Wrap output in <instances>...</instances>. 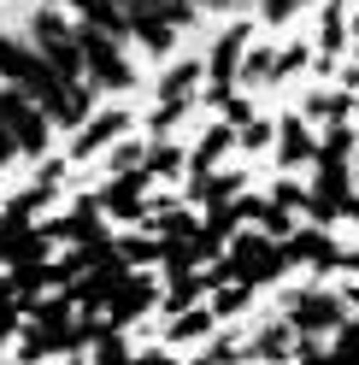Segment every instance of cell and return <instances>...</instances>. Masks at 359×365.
Instances as JSON below:
<instances>
[{
  "label": "cell",
  "instance_id": "6da1fadb",
  "mask_svg": "<svg viewBox=\"0 0 359 365\" xmlns=\"http://www.w3.org/2000/svg\"><path fill=\"white\" fill-rule=\"evenodd\" d=\"M0 77H6L12 88H24V95L48 112V118L59 130H83L88 118H95V83H65L48 59H41L36 48H24L18 36H0Z\"/></svg>",
  "mask_w": 359,
  "mask_h": 365
},
{
  "label": "cell",
  "instance_id": "7a4b0ae2",
  "mask_svg": "<svg viewBox=\"0 0 359 365\" xmlns=\"http://www.w3.org/2000/svg\"><path fill=\"white\" fill-rule=\"evenodd\" d=\"M77 48H83V65H88V83H95V88H106V95H124V88L136 83V65L124 59V41L112 36V30L77 18Z\"/></svg>",
  "mask_w": 359,
  "mask_h": 365
},
{
  "label": "cell",
  "instance_id": "3957f363",
  "mask_svg": "<svg viewBox=\"0 0 359 365\" xmlns=\"http://www.w3.org/2000/svg\"><path fill=\"white\" fill-rule=\"evenodd\" d=\"M30 36H36V53L48 59L65 83H88V65H83V48H77V24H65L53 6H41Z\"/></svg>",
  "mask_w": 359,
  "mask_h": 365
},
{
  "label": "cell",
  "instance_id": "277c9868",
  "mask_svg": "<svg viewBox=\"0 0 359 365\" xmlns=\"http://www.w3.org/2000/svg\"><path fill=\"white\" fill-rule=\"evenodd\" d=\"M342 318H348V294H335V289H295L288 294V324L301 336H335Z\"/></svg>",
  "mask_w": 359,
  "mask_h": 365
},
{
  "label": "cell",
  "instance_id": "5b68a950",
  "mask_svg": "<svg viewBox=\"0 0 359 365\" xmlns=\"http://www.w3.org/2000/svg\"><path fill=\"white\" fill-rule=\"evenodd\" d=\"M353 207V165H318V182L306 189V218L312 224H335Z\"/></svg>",
  "mask_w": 359,
  "mask_h": 365
},
{
  "label": "cell",
  "instance_id": "8992f818",
  "mask_svg": "<svg viewBox=\"0 0 359 365\" xmlns=\"http://www.w3.org/2000/svg\"><path fill=\"white\" fill-rule=\"evenodd\" d=\"M241 53H248V24H230L207 59V101L218 106L230 88H241Z\"/></svg>",
  "mask_w": 359,
  "mask_h": 365
},
{
  "label": "cell",
  "instance_id": "52a82bcc",
  "mask_svg": "<svg viewBox=\"0 0 359 365\" xmlns=\"http://www.w3.org/2000/svg\"><path fill=\"white\" fill-rule=\"evenodd\" d=\"M200 77H207V65H200V59H177L171 71H165V83H160V112H153V130H160V135H165V130L189 112Z\"/></svg>",
  "mask_w": 359,
  "mask_h": 365
},
{
  "label": "cell",
  "instance_id": "ba28073f",
  "mask_svg": "<svg viewBox=\"0 0 359 365\" xmlns=\"http://www.w3.org/2000/svg\"><path fill=\"white\" fill-rule=\"evenodd\" d=\"M153 307H160V289H153L147 271H124V283L106 294V318L112 324H136V318L153 312Z\"/></svg>",
  "mask_w": 359,
  "mask_h": 365
},
{
  "label": "cell",
  "instance_id": "9c48e42d",
  "mask_svg": "<svg viewBox=\"0 0 359 365\" xmlns=\"http://www.w3.org/2000/svg\"><path fill=\"white\" fill-rule=\"evenodd\" d=\"M124 6H130V41H142L147 53H160V59H165V53L177 48V36H183V30H177L171 18L153 6V0H124Z\"/></svg>",
  "mask_w": 359,
  "mask_h": 365
},
{
  "label": "cell",
  "instance_id": "30bf717a",
  "mask_svg": "<svg viewBox=\"0 0 359 365\" xmlns=\"http://www.w3.org/2000/svg\"><path fill=\"white\" fill-rule=\"evenodd\" d=\"M288 259L295 265H312V271H335L342 265V247L330 242V224H295V236H283Z\"/></svg>",
  "mask_w": 359,
  "mask_h": 365
},
{
  "label": "cell",
  "instance_id": "8fae6325",
  "mask_svg": "<svg viewBox=\"0 0 359 365\" xmlns=\"http://www.w3.org/2000/svg\"><path fill=\"white\" fill-rule=\"evenodd\" d=\"M147 165L142 171H112V182L100 189V207H106V218H124V224H136L142 212H147V200H142V189H147Z\"/></svg>",
  "mask_w": 359,
  "mask_h": 365
},
{
  "label": "cell",
  "instance_id": "7c38bea8",
  "mask_svg": "<svg viewBox=\"0 0 359 365\" xmlns=\"http://www.w3.org/2000/svg\"><path fill=\"white\" fill-rule=\"evenodd\" d=\"M248 359H265V365H295V359H301V330L288 324V318H283V324H265V330L248 341Z\"/></svg>",
  "mask_w": 359,
  "mask_h": 365
},
{
  "label": "cell",
  "instance_id": "4fadbf2b",
  "mask_svg": "<svg viewBox=\"0 0 359 365\" xmlns=\"http://www.w3.org/2000/svg\"><path fill=\"white\" fill-rule=\"evenodd\" d=\"M277 165H318V135H312L306 118H283L277 124Z\"/></svg>",
  "mask_w": 359,
  "mask_h": 365
},
{
  "label": "cell",
  "instance_id": "5bb4252c",
  "mask_svg": "<svg viewBox=\"0 0 359 365\" xmlns=\"http://www.w3.org/2000/svg\"><path fill=\"white\" fill-rule=\"evenodd\" d=\"M230 148H236V124H224V118H218L212 130H200V142L189 148V177H207Z\"/></svg>",
  "mask_w": 359,
  "mask_h": 365
},
{
  "label": "cell",
  "instance_id": "9a60e30c",
  "mask_svg": "<svg viewBox=\"0 0 359 365\" xmlns=\"http://www.w3.org/2000/svg\"><path fill=\"white\" fill-rule=\"evenodd\" d=\"M71 6H77V18H88V24L112 30L118 41H130V6L124 0H71Z\"/></svg>",
  "mask_w": 359,
  "mask_h": 365
},
{
  "label": "cell",
  "instance_id": "2e32d148",
  "mask_svg": "<svg viewBox=\"0 0 359 365\" xmlns=\"http://www.w3.org/2000/svg\"><path fill=\"white\" fill-rule=\"evenodd\" d=\"M118 135H124V112H100V118L83 124V135H77L71 153H77V159H83V153H100L106 142H118Z\"/></svg>",
  "mask_w": 359,
  "mask_h": 365
},
{
  "label": "cell",
  "instance_id": "e0dca14e",
  "mask_svg": "<svg viewBox=\"0 0 359 365\" xmlns=\"http://www.w3.org/2000/svg\"><path fill=\"white\" fill-rule=\"evenodd\" d=\"M353 153H359V142H353V124L348 118L318 135V165H353Z\"/></svg>",
  "mask_w": 359,
  "mask_h": 365
},
{
  "label": "cell",
  "instance_id": "ac0fdd59",
  "mask_svg": "<svg viewBox=\"0 0 359 365\" xmlns=\"http://www.w3.org/2000/svg\"><path fill=\"white\" fill-rule=\"evenodd\" d=\"M189 195L200 200V207H212V200H236V195H241V177H236V171H218V177L207 171V177L189 182Z\"/></svg>",
  "mask_w": 359,
  "mask_h": 365
},
{
  "label": "cell",
  "instance_id": "d6986e66",
  "mask_svg": "<svg viewBox=\"0 0 359 365\" xmlns=\"http://www.w3.org/2000/svg\"><path fill=\"white\" fill-rule=\"evenodd\" d=\"M212 324H218V312H212L207 301H200V307H189V312H177V318H171L165 341H194V336H207Z\"/></svg>",
  "mask_w": 359,
  "mask_h": 365
},
{
  "label": "cell",
  "instance_id": "ffe728a7",
  "mask_svg": "<svg viewBox=\"0 0 359 365\" xmlns=\"http://www.w3.org/2000/svg\"><path fill=\"white\" fill-rule=\"evenodd\" d=\"M348 112H353V101L342 95V88H318V95L306 101V118H312V124H342Z\"/></svg>",
  "mask_w": 359,
  "mask_h": 365
},
{
  "label": "cell",
  "instance_id": "44dd1931",
  "mask_svg": "<svg viewBox=\"0 0 359 365\" xmlns=\"http://www.w3.org/2000/svg\"><path fill=\"white\" fill-rule=\"evenodd\" d=\"M147 171H153V177H183V171H189V153L171 148L165 135H160V142H147Z\"/></svg>",
  "mask_w": 359,
  "mask_h": 365
},
{
  "label": "cell",
  "instance_id": "7402d4cb",
  "mask_svg": "<svg viewBox=\"0 0 359 365\" xmlns=\"http://www.w3.org/2000/svg\"><path fill=\"white\" fill-rule=\"evenodd\" d=\"M254 224H259L265 236L283 242V236H295V207H283V200H259V218Z\"/></svg>",
  "mask_w": 359,
  "mask_h": 365
},
{
  "label": "cell",
  "instance_id": "603a6c76",
  "mask_svg": "<svg viewBox=\"0 0 359 365\" xmlns=\"http://www.w3.org/2000/svg\"><path fill=\"white\" fill-rule=\"evenodd\" d=\"M248 301H254V283H224V289H212V294H207V307H212L218 318H236Z\"/></svg>",
  "mask_w": 359,
  "mask_h": 365
},
{
  "label": "cell",
  "instance_id": "cb8c5ba5",
  "mask_svg": "<svg viewBox=\"0 0 359 365\" xmlns=\"http://www.w3.org/2000/svg\"><path fill=\"white\" fill-rule=\"evenodd\" d=\"M241 83H277L271 48H248V53H241Z\"/></svg>",
  "mask_w": 359,
  "mask_h": 365
},
{
  "label": "cell",
  "instance_id": "d4e9b609",
  "mask_svg": "<svg viewBox=\"0 0 359 365\" xmlns=\"http://www.w3.org/2000/svg\"><path fill=\"white\" fill-rule=\"evenodd\" d=\"M212 112H218V118H224V124H236V130L259 118V112H254V101H248V95H241V88H230V95H224V101H218Z\"/></svg>",
  "mask_w": 359,
  "mask_h": 365
},
{
  "label": "cell",
  "instance_id": "484cf974",
  "mask_svg": "<svg viewBox=\"0 0 359 365\" xmlns=\"http://www.w3.org/2000/svg\"><path fill=\"white\" fill-rule=\"evenodd\" d=\"M342 6H348V0H324V53H318V65H330V53L335 48H342Z\"/></svg>",
  "mask_w": 359,
  "mask_h": 365
},
{
  "label": "cell",
  "instance_id": "4316f807",
  "mask_svg": "<svg viewBox=\"0 0 359 365\" xmlns=\"http://www.w3.org/2000/svg\"><path fill=\"white\" fill-rule=\"evenodd\" d=\"M241 359H248V341H236V336H218V341H212V348L200 354L194 365H241Z\"/></svg>",
  "mask_w": 359,
  "mask_h": 365
},
{
  "label": "cell",
  "instance_id": "83f0119b",
  "mask_svg": "<svg viewBox=\"0 0 359 365\" xmlns=\"http://www.w3.org/2000/svg\"><path fill=\"white\" fill-rule=\"evenodd\" d=\"M118 254H124V265H153V259H160V242H153V236H124L118 242Z\"/></svg>",
  "mask_w": 359,
  "mask_h": 365
},
{
  "label": "cell",
  "instance_id": "f1b7e54d",
  "mask_svg": "<svg viewBox=\"0 0 359 365\" xmlns=\"http://www.w3.org/2000/svg\"><path fill=\"white\" fill-rule=\"evenodd\" d=\"M236 142H241V148H254V153H259V148H277V124H271V118H254V124H241V130H236Z\"/></svg>",
  "mask_w": 359,
  "mask_h": 365
},
{
  "label": "cell",
  "instance_id": "f546056e",
  "mask_svg": "<svg viewBox=\"0 0 359 365\" xmlns=\"http://www.w3.org/2000/svg\"><path fill=\"white\" fill-rule=\"evenodd\" d=\"M95 365H136V359H130V348H124V330H112V336L95 341Z\"/></svg>",
  "mask_w": 359,
  "mask_h": 365
},
{
  "label": "cell",
  "instance_id": "4dcf8cb0",
  "mask_svg": "<svg viewBox=\"0 0 359 365\" xmlns=\"http://www.w3.org/2000/svg\"><path fill=\"white\" fill-rule=\"evenodd\" d=\"M24 148H18V130H12V112H6V88H0V165L6 159H18Z\"/></svg>",
  "mask_w": 359,
  "mask_h": 365
},
{
  "label": "cell",
  "instance_id": "1f68e13d",
  "mask_svg": "<svg viewBox=\"0 0 359 365\" xmlns=\"http://www.w3.org/2000/svg\"><path fill=\"white\" fill-rule=\"evenodd\" d=\"M306 59H312V48H306V41H288V48H277V83H283V77H295Z\"/></svg>",
  "mask_w": 359,
  "mask_h": 365
},
{
  "label": "cell",
  "instance_id": "d6a6232c",
  "mask_svg": "<svg viewBox=\"0 0 359 365\" xmlns=\"http://www.w3.org/2000/svg\"><path fill=\"white\" fill-rule=\"evenodd\" d=\"M147 165V142H118V153H112V171H142Z\"/></svg>",
  "mask_w": 359,
  "mask_h": 365
},
{
  "label": "cell",
  "instance_id": "836d02e7",
  "mask_svg": "<svg viewBox=\"0 0 359 365\" xmlns=\"http://www.w3.org/2000/svg\"><path fill=\"white\" fill-rule=\"evenodd\" d=\"M153 6H160V12L171 18V24H177V30H189V24H194V18H200V6H194V0H153Z\"/></svg>",
  "mask_w": 359,
  "mask_h": 365
},
{
  "label": "cell",
  "instance_id": "e575fe53",
  "mask_svg": "<svg viewBox=\"0 0 359 365\" xmlns=\"http://www.w3.org/2000/svg\"><path fill=\"white\" fill-rule=\"evenodd\" d=\"M306 6V0H259V12H265V24H288V18H295Z\"/></svg>",
  "mask_w": 359,
  "mask_h": 365
},
{
  "label": "cell",
  "instance_id": "d590c367",
  "mask_svg": "<svg viewBox=\"0 0 359 365\" xmlns=\"http://www.w3.org/2000/svg\"><path fill=\"white\" fill-rule=\"evenodd\" d=\"M335 354H342V359H359V324H348V318L335 324Z\"/></svg>",
  "mask_w": 359,
  "mask_h": 365
},
{
  "label": "cell",
  "instance_id": "8d00e7d4",
  "mask_svg": "<svg viewBox=\"0 0 359 365\" xmlns=\"http://www.w3.org/2000/svg\"><path fill=\"white\" fill-rule=\"evenodd\" d=\"M271 200H283V207H306V189H301L295 177H283L277 189H271Z\"/></svg>",
  "mask_w": 359,
  "mask_h": 365
},
{
  "label": "cell",
  "instance_id": "74e56055",
  "mask_svg": "<svg viewBox=\"0 0 359 365\" xmlns=\"http://www.w3.org/2000/svg\"><path fill=\"white\" fill-rule=\"evenodd\" d=\"M136 365H177V359H171V354H165V348H153V354H142V359H136Z\"/></svg>",
  "mask_w": 359,
  "mask_h": 365
},
{
  "label": "cell",
  "instance_id": "f35d334b",
  "mask_svg": "<svg viewBox=\"0 0 359 365\" xmlns=\"http://www.w3.org/2000/svg\"><path fill=\"white\" fill-rule=\"evenodd\" d=\"M342 265H348V271H359V247H353V254H342Z\"/></svg>",
  "mask_w": 359,
  "mask_h": 365
},
{
  "label": "cell",
  "instance_id": "ab89813d",
  "mask_svg": "<svg viewBox=\"0 0 359 365\" xmlns=\"http://www.w3.org/2000/svg\"><path fill=\"white\" fill-rule=\"evenodd\" d=\"M342 294H348V301H353V307H359V283H353V289H342Z\"/></svg>",
  "mask_w": 359,
  "mask_h": 365
},
{
  "label": "cell",
  "instance_id": "60d3db41",
  "mask_svg": "<svg viewBox=\"0 0 359 365\" xmlns=\"http://www.w3.org/2000/svg\"><path fill=\"white\" fill-rule=\"evenodd\" d=\"M348 218H359V195H353V207H348Z\"/></svg>",
  "mask_w": 359,
  "mask_h": 365
},
{
  "label": "cell",
  "instance_id": "b9f144b4",
  "mask_svg": "<svg viewBox=\"0 0 359 365\" xmlns=\"http://www.w3.org/2000/svg\"><path fill=\"white\" fill-rule=\"evenodd\" d=\"M353 118H359V95H353Z\"/></svg>",
  "mask_w": 359,
  "mask_h": 365
},
{
  "label": "cell",
  "instance_id": "7bdbcfd3",
  "mask_svg": "<svg viewBox=\"0 0 359 365\" xmlns=\"http://www.w3.org/2000/svg\"><path fill=\"white\" fill-rule=\"evenodd\" d=\"M353 165H359V153H353Z\"/></svg>",
  "mask_w": 359,
  "mask_h": 365
}]
</instances>
